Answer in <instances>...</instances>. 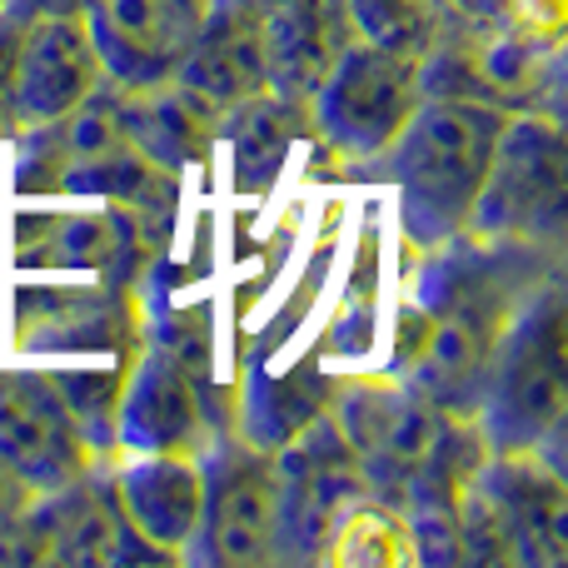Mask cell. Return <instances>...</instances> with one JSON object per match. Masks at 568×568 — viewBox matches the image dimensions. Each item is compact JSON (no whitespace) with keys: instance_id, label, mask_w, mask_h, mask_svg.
<instances>
[{"instance_id":"6da1fadb","label":"cell","mask_w":568,"mask_h":568,"mask_svg":"<svg viewBox=\"0 0 568 568\" xmlns=\"http://www.w3.org/2000/svg\"><path fill=\"white\" fill-rule=\"evenodd\" d=\"M554 275H559V250L519 245V240L459 235L439 250H424L414 304L424 310L429 329L399 379H409L434 409L474 419L504 329L519 304Z\"/></svg>"},{"instance_id":"7a4b0ae2","label":"cell","mask_w":568,"mask_h":568,"mask_svg":"<svg viewBox=\"0 0 568 568\" xmlns=\"http://www.w3.org/2000/svg\"><path fill=\"white\" fill-rule=\"evenodd\" d=\"M509 110L474 95H424L409 125L389 140L374 170L394 185L399 230L414 250H439L469 230Z\"/></svg>"},{"instance_id":"3957f363","label":"cell","mask_w":568,"mask_h":568,"mask_svg":"<svg viewBox=\"0 0 568 568\" xmlns=\"http://www.w3.org/2000/svg\"><path fill=\"white\" fill-rule=\"evenodd\" d=\"M16 185L26 195H90L125 205L145 225L170 210V175L130 145L115 115L110 80L70 115L36 130H16Z\"/></svg>"},{"instance_id":"277c9868","label":"cell","mask_w":568,"mask_h":568,"mask_svg":"<svg viewBox=\"0 0 568 568\" xmlns=\"http://www.w3.org/2000/svg\"><path fill=\"white\" fill-rule=\"evenodd\" d=\"M564 280L549 284L519 304L499 349L484 374L474 429L489 449H539L564 459L568 429V354H564Z\"/></svg>"},{"instance_id":"5b68a950","label":"cell","mask_w":568,"mask_h":568,"mask_svg":"<svg viewBox=\"0 0 568 568\" xmlns=\"http://www.w3.org/2000/svg\"><path fill=\"white\" fill-rule=\"evenodd\" d=\"M568 559L564 459L539 449H489L459 499V564L559 568Z\"/></svg>"},{"instance_id":"8992f818","label":"cell","mask_w":568,"mask_h":568,"mask_svg":"<svg viewBox=\"0 0 568 568\" xmlns=\"http://www.w3.org/2000/svg\"><path fill=\"white\" fill-rule=\"evenodd\" d=\"M304 100H310V135L339 165L369 170L419 110L424 55L374 40H344Z\"/></svg>"},{"instance_id":"52a82bcc","label":"cell","mask_w":568,"mask_h":568,"mask_svg":"<svg viewBox=\"0 0 568 568\" xmlns=\"http://www.w3.org/2000/svg\"><path fill=\"white\" fill-rule=\"evenodd\" d=\"M564 170H568V155H564L559 120L539 115V110H509L464 235L559 250L564 245Z\"/></svg>"},{"instance_id":"ba28073f","label":"cell","mask_w":568,"mask_h":568,"mask_svg":"<svg viewBox=\"0 0 568 568\" xmlns=\"http://www.w3.org/2000/svg\"><path fill=\"white\" fill-rule=\"evenodd\" d=\"M205 504L190 539V568H275L280 564V479L275 449L220 434L205 454Z\"/></svg>"},{"instance_id":"9c48e42d","label":"cell","mask_w":568,"mask_h":568,"mask_svg":"<svg viewBox=\"0 0 568 568\" xmlns=\"http://www.w3.org/2000/svg\"><path fill=\"white\" fill-rule=\"evenodd\" d=\"M220 434H235V399L200 384L165 349L140 344L115 394V454H205Z\"/></svg>"},{"instance_id":"30bf717a","label":"cell","mask_w":568,"mask_h":568,"mask_svg":"<svg viewBox=\"0 0 568 568\" xmlns=\"http://www.w3.org/2000/svg\"><path fill=\"white\" fill-rule=\"evenodd\" d=\"M20 354L45 369V364H85L95 354L100 364L130 369L145 344V314L140 290L125 284H95V290H30L16 314ZM60 374V369H50Z\"/></svg>"},{"instance_id":"8fae6325","label":"cell","mask_w":568,"mask_h":568,"mask_svg":"<svg viewBox=\"0 0 568 568\" xmlns=\"http://www.w3.org/2000/svg\"><path fill=\"white\" fill-rule=\"evenodd\" d=\"M280 479V564H320L334 519L364 494V474L329 409L275 449Z\"/></svg>"},{"instance_id":"7c38bea8","label":"cell","mask_w":568,"mask_h":568,"mask_svg":"<svg viewBox=\"0 0 568 568\" xmlns=\"http://www.w3.org/2000/svg\"><path fill=\"white\" fill-rule=\"evenodd\" d=\"M95 464L105 454H95L45 369H0V469L10 479L45 494L85 479Z\"/></svg>"},{"instance_id":"4fadbf2b","label":"cell","mask_w":568,"mask_h":568,"mask_svg":"<svg viewBox=\"0 0 568 568\" xmlns=\"http://www.w3.org/2000/svg\"><path fill=\"white\" fill-rule=\"evenodd\" d=\"M210 0H85V20L105 80L120 90L170 85L200 36Z\"/></svg>"},{"instance_id":"5bb4252c","label":"cell","mask_w":568,"mask_h":568,"mask_svg":"<svg viewBox=\"0 0 568 568\" xmlns=\"http://www.w3.org/2000/svg\"><path fill=\"white\" fill-rule=\"evenodd\" d=\"M105 85V65L95 55L80 16H30L20 26L16 70L6 95V130H36L70 115Z\"/></svg>"},{"instance_id":"9a60e30c","label":"cell","mask_w":568,"mask_h":568,"mask_svg":"<svg viewBox=\"0 0 568 568\" xmlns=\"http://www.w3.org/2000/svg\"><path fill=\"white\" fill-rule=\"evenodd\" d=\"M105 484L120 519L150 544L165 564H180L200 529L205 469L200 454H115Z\"/></svg>"},{"instance_id":"2e32d148","label":"cell","mask_w":568,"mask_h":568,"mask_svg":"<svg viewBox=\"0 0 568 568\" xmlns=\"http://www.w3.org/2000/svg\"><path fill=\"white\" fill-rule=\"evenodd\" d=\"M150 250V235L125 205L75 210V215H30L20 220V260L40 270H75L95 284L135 290Z\"/></svg>"},{"instance_id":"e0dca14e","label":"cell","mask_w":568,"mask_h":568,"mask_svg":"<svg viewBox=\"0 0 568 568\" xmlns=\"http://www.w3.org/2000/svg\"><path fill=\"white\" fill-rule=\"evenodd\" d=\"M265 55V85L280 95H310L329 55L349 40L334 0H230Z\"/></svg>"},{"instance_id":"ac0fdd59","label":"cell","mask_w":568,"mask_h":568,"mask_svg":"<svg viewBox=\"0 0 568 568\" xmlns=\"http://www.w3.org/2000/svg\"><path fill=\"white\" fill-rule=\"evenodd\" d=\"M110 95H115V115L125 125L130 145L150 165L165 170V175H180V170L200 165L210 155V140H215L220 120L195 95H185L175 80L170 85H150V90L110 85Z\"/></svg>"},{"instance_id":"d6986e66","label":"cell","mask_w":568,"mask_h":568,"mask_svg":"<svg viewBox=\"0 0 568 568\" xmlns=\"http://www.w3.org/2000/svg\"><path fill=\"white\" fill-rule=\"evenodd\" d=\"M215 135L230 145L235 170L245 185H265L275 170L290 160V150L310 135V100L304 95H280V90H260V95L240 100L225 110Z\"/></svg>"},{"instance_id":"ffe728a7","label":"cell","mask_w":568,"mask_h":568,"mask_svg":"<svg viewBox=\"0 0 568 568\" xmlns=\"http://www.w3.org/2000/svg\"><path fill=\"white\" fill-rule=\"evenodd\" d=\"M334 384L320 374H294V379H270V374H250L245 394L235 399V434L260 449H280L290 434H300L314 414L329 409Z\"/></svg>"},{"instance_id":"44dd1931","label":"cell","mask_w":568,"mask_h":568,"mask_svg":"<svg viewBox=\"0 0 568 568\" xmlns=\"http://www.w3.org/2000/svg\"><path fill=\"white\" fill-rule=\"evenodd\" d=\"M320 564H329V568H409L414 534H409L404 509H394L389 499H374V494H359V499L334 519Z\"/></svg>"},{"instance_id":"7402d4cb","label":"cell","mask_w":568,"mask_h":568,"mask_svg":"<svg viewBox=\"0 0 568 568\" xmlns=\"http://www.w3.org/2000/svg\"><path fill=\"white\" fill-rule=\"evenodd\" d=\"M334 10L349 40H374V45L414 50V55H424L444 26L439 0H334Z\"/></svg>"},{"instance_id":"603a6c76","label":"cell","mask_w":568,"mask_h":568,"mask_svg":"<svg viewBox=\"0 0 568 568\" xmlns=\"http://www.w3.org/2000/svg\"><path fill=\"white\" fill-rule=\"evenodd\" d=\"M499 20L544 50H564L568 0H499Z\"/></svg>"},{"instance_id":"cb8c5ba5","label":"cell","mask_w":568,"mask_h":568,"mask_svg":"<svg viewBox=\"0 0 568 568\" xmlns=\"http://www.w3.org/2000/svg\"><path fill=\"white\" fill-rule=\"evenodd\" d=\"M20 26H26V20H20L16 10L0 6V130H6V95H10V70H16ZM6 135H10V130H6Z\"/></svg>"},{"instance_id":"d4e9b609","label":"cell","mask_w":568,"mask_h":568,"mask_svg":"<svg viewBox=\"0 0 568 568\" xmlns=\"http://www.w3.org/2000/svg\"><path fill=\"white\" fill-rule=\"evenodd\" d=\"M6 10H16L20 20H30V16H80L85 0H6Z\"/></svg>"},{"instance_id":"484cf974","label":"cell","mask_w":568,"mask_h":568,"mask_svg":"<svg viewBox=\"0 0 568 568\" xmlns=\"http://www.w3.org/2000/svg\"><path fill=\"white\" fill-rule=\"evenodd\" d=\"M30 499H36V494H30L26 489V484H20V479H10V474L6 469H0V529H6V524L10 519H16V514L20 509H26V504Z\"/></svg>"},{"instance_id":"4316f807","label":"cell","mask_w":568,"mask_h":568,"mask_svg":"<svg viewBox=\"0 0 568 568\" xmlns=\"http://www.w3.org/2000/svg\"><path fill=\"white\" fill-rule=\"evenodd\" d=\"M0 135H6V130H0Z\"/></svg>"},{"instance_id":"83f0119b","label":"cell","mask_w":568,"mask_h":568,"mask_svg":"<svg viewBox=\"0 0 568 568\" xmlns=\"http://www.w3.org/2000/svg\"><path fill=\"white\" fill-rule=\"evenodd\" d=\"M0 6H6V0H0Z\"/></svg>"}]
</instances>
